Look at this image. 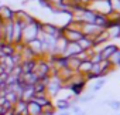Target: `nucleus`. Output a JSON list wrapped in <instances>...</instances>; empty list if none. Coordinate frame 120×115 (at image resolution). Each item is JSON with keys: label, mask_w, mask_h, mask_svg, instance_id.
<instances>
[{"label": "nucleus", "mask_w": 120, "mask_h": 115, "mask_svg": "<svg viewBox=\"0 0 120 115\" xmlns=\"http://www.w3.org/2000/svg\"><path fill=\"white\" fill-rule=\"evenodd\" d=\"M41 24H42V23H40L38 20H35L34 23L26 24L24 29H23V37H21V41H23L24 44H27V43L35 40V38L38 37L40 30H41Z\"/></svg>", "instance_id": "1"}, {"label": "nucleus", "mask_w": 120, "mask_h": 115, "mask_svg": "<svg viewBox=\"0 0 120 115\" xmlns=\"http://www.w3.org/2000/svg\"><path fill=\"white\" fill-rule=\"evenodd\" d=\"M27 112H28V115H41L42 114V107H40L34 101H28L27 102Z\"/></svg>", "instance_id": "9"}, {"label": "nucleus", "mask_w": 120, "mask_h": 115, "mask_svg": "<svg viewBox=\"0 0 120 115\" xmlns=\"http://www.w3.org/2000/svg\"><path fill=\"white\" fill-rule=\"evenodd\" d=\"M90 68H92L90 60H85V61H81V64H79L76 73H79V74H89V73H90Z\"/></svg>", "instance_id": "12"}, {"label": "nucleus", "mask_w": 120, "mask_h": 115, "mask_svg": "<svg viewBox=\"0 0 120 115\" xmlns=\"http://www.w3.org/2000/svg\"><path fill=\"white\" fill-rule=\"evenodd\" d=\"M116 50H117L116 45H107V47H105L102 51H99L100 55H102V60H109V57H110Z\"/></svg>", "instance_id": "13"}, {"label": "nucleus", "mask_w": 120, "mask_h": 115, "mask_svg": "<svg viewBox=\"0 0 120 115\" xmlns=\"http://www.w3.org/2000/svg\"><path fill=\"white\" fill-rule=\"evenodd\" d=\"M16 12H13L9 6H0V20L2 21H10L14 20Z\"/></svg>", "instance_id": "5"}, {"label": "nucleus", "mask_w": 120, "mask_h": 115, "mask_svg": "<svg viewBox=\"0 0 120 115\" xmlns=\"http://www.w3.org/2000/svg\"><path fill=\"white\" fill-rule=\"evenodd\" d=\"M0 115H7V112H6V109L3 107H0Z\"/></svg>", "instance_id": "22"}, {"label": "nucleus", "mask_w": 120, "mask_h": 115, "mask_svg": "<svg viewBox=\"0 0 120 115\" xmlns=\"http://www.w3.org/2000/svg\"><path fill=\"white\" fill-rule=\"evenodd\" d=\"M109 105L113 108V109H120V101H109Z\"/></svg>", "instance_id": "17"}, {"label": "nucleus", "mask_w": 120, "mask_h": 115, "mask_svg": "<svg viewBox=\"0 0 120 115\" xmlns=\"http://www.w3.org/2000/svg\"><path fill=\"white\" fill-rule=\"evenodd\" d=\"M95 98V95H86V97H82V98H78L79 102H88V101H92Z\"/></svg>", "instance_id": "18"}, {"label": "nucleus", "mask_w": 120, "mask_h": 115, "mask_svg": "<svg viewBox=\"0 0 120 115\" xmlns=\"http://www.w3.org/2000/svg\"><path fill=\"white\" fill-rule=\"evenodd\" d=\"M35 64H37V58H34V60H23L21 64H20L23 74H26V73H34Z\"/></svg>", "instance_id": "7"}, {"label": "nucleus", "mask_w": 120, "mask_h": 115, "mask_svg": "<svg viewBox=\"0 0 120 115\" xmlns=\"http://www.w3.org/2000/svg\"><path fill=\"white\" fill-rule=\"evenodd\" d=\"M41 31L48 34V36H52L55 38H59V37H62V29L61 27H56L54 24H49V23H44L41 24Z\"/></svg>", "instance_id": "3"}, {"label": "nucleus", "mask_w": 120, "mask_h": 115, "mask_svg": "<svg viewBox=\"0 0 120 115\" xmlns=\"http://www.w3.org/2000/svg\"><path fill=\"white\" fill-rule=\"evenodd\" d=\"M109 63L112 66H120V50H116L110 57H109Z\"/></svg>", "instance_id": "15"}, {"label": "nucleus", "mask_w": 120, "mask_h": 115, "mask_svg": "<svg viewBox=\"0 0 120 115\" xmlns=\"http://www.w3.org/2000/svg\"><path fill=\"white\" fill-rule=\"evenodd\" d=\"M58 115H71V111H61Z\"/></svg>", "instance_id": "21"}, {"label": "nucleus", "mask_w": 120, "mask_h": 115, "mask_svg": "<svg viewBox=\"0 0 120 115\" xmlns=\"http://www.w3.org/2000/svg\"><path fill=\"white\" fill-rule=\"evenodd\" d=\"M54 107L61 112V111H69L71 109V107H72V104L69 102V101H67V99H56V102L54 104Z\"/></svg>", "instance_id": "11"}, {"label": "nucleus", "mask_w": 120, "mask_h": 115, "mask_svg": "<svg viewBox=\"0 0 120 115\" xmlns=\"http://www.w3.org/2000/svg\"><path fill=\"white\" fill-rule=\"evenodd\" d=\"M2 53H3L4 55H13V54L16 53L14 44H11V43H3V45H2Z\"/></svg>", "instance_id": "14"}, {"label": "nucleus", "mask_w": 120, "mask_h": 115, "mask_svg": "<svg viewBox=\"0 0 120 115\" xmlns=\"http://www.w3.org/2000/svg\"><path fill=\"white\" fill-rule=\"evenodd\" d=\"M76 115H86V114H85V112H82V111H81V112H79V114H76Z\"/></svg>", "instance_id": "23"}, {"label": "nucleus", "mask_w": 120, "mask_h": 115, "mask_svg": "<svg viewBox=\"0 0 120 115\" xmlns=\"http://www.w3.org/2000/svg\"><path fill=\"white\" fill-rule=\"evenodd\" d=\"M26 45L34 53V55L37 57V58H38V57H41V55H44V54H42V44H41V41H40L38 38H35V40L27 43Z\"/></svg>", "instance_id": "6"}, {"label": "nucleus", "mask_w": 120, "mask_h": 115, "mask_svg": "<svg viewBox=\"0 0 120 115\" xmlns=\"http://www.w3.org/2000/svg\"><path fill=\"white\" fill-rule=\"evenodd\" d=\"M103 85H105V80H100V81H98V82H96V85L93 87V91H99V90H100Z\"/></svg>", "instance_id": "19"}, {"label": "nucleus", "mask_w": 120, "mask_h": 115, "mask_svg": "<svg viewBox=\"0 0 120 115\" xmlns=\"http://www.w3.org/2000/svg\"><path fill=\"white\" fill-rule=\"evenodd\" d=\"M6 99H7L10 104H13V105H14V104H16V102H17L20 98H19V95H17V94H14V92L9 91V92L6 94Z\"/></svg>", "instance_id": "16"}, {"label": "nucleus", "mask_w": 120, "mask_h": 115, "mask_svg": "<svg viewBox=\"0 0 120 115\" xmlns=\"http://www.w3.org/2000/svg\"><path fill=\"white\" fill-rule=\"evenodd\" d=\"M81 51H82V48L79 47L78 43H68V45H67V48H65L62 55L67 57V58H71V57H76Z\"/></svg>", "instance_id": "4"}, {"label": "nucleus", "mask_w": 120, "mask_h": 115, "mask_svg": "<svg viewBox=\"0 0 120 115\" xmlns=\"http://www.w3.org/2000/svg\"><path fill=\"white\" fill-rule=\"evenodd\" d=\"M34 95H35L34 85H26V84H24V90H23V94H21L20 99H23V101L28 102V101H31V99H33V97H34Z\"/></svg>", "instance_id": "8"}, {"label": "nucleus", "mask_w": 120, "mask_h": 115, "mask_svg": "<svg viewBox=\"0 0 120 115\" xmlns=\"http://www.w3.org/2000/svg\"><path fill=\"white\" fill-rule=\"evenodd\" d=\"M23 29H24V24H23L20 20H17V19L14 17V20H13V44L23 43V41H21Z\"/></svg>", "instance_id": "2"}, {"label": "nucleus", "mask_w": 120, "mask_h": 115, "mask_svg": "<svg viewBox=\"0 0 120 115\" xmlns=\"http://www.w3.org/2000/svg\"><path fill=\"white\" fill-rule=\"evenodd\" d=\"M72 114H79L81 112V108L79 107H71V109H69Z\"/></svg>", "instance_id": "20"}, {"label": "nucleus", "mask_w": 120, "mask_h": 115, "mask_svg": "<svg viewBox=\"0 0 120 115\" xmlns=\"http://www.w3.org/2000/svg\"><path fill=\"white\" fill-rule=\"evenodd\" d=\"M78 44H79V47L82 48V51H89V50L93 47V38L83 36V37L78 41Z\"/></svg>", "instance_id": "10"}]
</instances>
